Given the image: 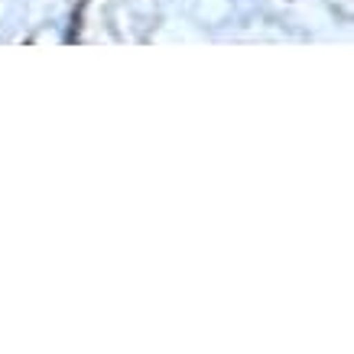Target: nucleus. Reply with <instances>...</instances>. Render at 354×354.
Instances as JSON below:
<instances>
[]
</instances>
